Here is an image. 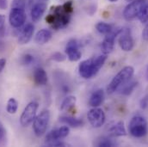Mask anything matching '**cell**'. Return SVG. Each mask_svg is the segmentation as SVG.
<instances>
[{"label":"cell","instance_id":"ab89813d","mask_svg":"<svg viewBox=\"0 0 148 147\" xmlns=\"http://www.w3.org/2000/svg\"><path fill=\"white\" fill-rule=\"evenodd\" d=\"M127 2H132V1H134V0H126Z\"/></svg>","mask_w":148,"mask_h":147},{"label":"cell","instance_id":"d590c367","mask_svg":"<svg viewBox=\"0 0 148 147\" xmlns=\"http://www.w3.org/2000/svg\"><path fill=\"white\" fill-rule=\"evenodd\" d=\"M5 65H6V59H0V73L2 72V71L5 67Z\"/></svg>","mask_w":148,"mask_h":147},{"label":"cell","instance_id":"5b68a950","mask_svg":"<svg viewBox=\"0 0 148 147\" xmlns=\"http://www.w3.org/2000/svg\"><path fill=\"white\" fill-rule=\"evenodd\" d=\"M50 121V112L43 110L38 114L33 122V130L37 137H41L47 131Z\"/></svg>","mask_w":148,"mask_h":147},{"label":"cell","instance_id":"1f68e13d","mask_svg":"<svg viewBox=\"0 0 148 147\" xmlns=\"http://www.w3.org/2000/svg\"><path fill=\"white\" fill-rule=\"evenodd\" d=\"M4 24H5V16L0 14V34L3 32Z\"/></svg>","mask_w":148,"mask_h":147},{"label":"cell","instance_id":"30bf717a","mask_svg":"<svg viewBox=\"0 0 148 147\" xmlns=\"http://www.w3.org/2000/svg\"><path fill=\"white\" fill-rule=\"evenodd\" d=\"M87 119L92 127L99 128L103 126L105 122V113L102 109H99L98 107L93 108L88 112Z\"/></svg>","mask_w":148,"mask_h":147},{"label":"cell","instance_id":"9a60e30c","mask_svg":"<svg viewBox=\"0 0 148 147\" xmlns=\"http://www.w3.org/2000/svg\"><path fill=\"white\" fill-rule=\"evenodd\" d=\"M34 32H35V27L33 24L29 23L27 24L23 30L21 31L19 37H18V43L20 45H25L28 44L30 40L32 39V37L34 36Z\"/></svg>","mask_w":148,"mask_h":147},{"label":"cell","instance_id":"d6986e66","mask_svg":"<svg viewBox=\"0 0 148 147\" xmlns=\"http://www.w3.org/2000/svg\"><path fill=\"white\" fill-rule=\"evenodd\" d=\"M51 38H52V32L49 29H43L37 32L35 37V40L39 45H44L47 43L51 40Z\"/></svg>","mask_w":148,"mask_h":147},{"label":"cell","instance_id":"83f0119b","mask_svg":"<svg viewBox=\"0 0 148 147\" xmlns=\"http://www.w3.org/2000/svg\"><path fill=\"white\" fill-rule=\"evenodd\" d=\"M66 59V57L61 53H54L52 56H51V59L56 62H63L65 61Z\"/></svg>","mask_w":148,"mask_h":147},{"label":"cell","instance_id":"52a82bcc","mask_svg":"<svg viewBox=\"0 0 148 147\" xmlns=\"http://www.w3.org/2000/svg\"><path fill=\"white\" fill-rule=\"evenodd\" d=\"M147 0H134L130 2L123 10V17L127 21H132L138 18V16Z\"/></svg>","mask_w":148,"mask_h":147},{"label":"cell","instance_id":"3957f363","mask_svg":"<svg viewBox=\"0 0 148 147\" xmlns=\"http://www.w3.org/2000/svg\"><path fill=\"white\" fill-rule=\"evenodd\" d=\"M134 69L133 66H127L123 67L111 80L107 88L108 94L114 93L118 89H120L127 82H129L132 77L134 76Z\"/></svg>","mask_w":148,"mask_h":147},{"label":"cell","instance_id":"f35d334b","mask_svg":"<svg viewBox=\"0 0 148 147\" xmlns=\"http://www.w3.org/2000/svg\"><path fill=\"white\" fill-rule=\"evenodd\" d=\"M108 1H110V2H112V3H114V2H116V1H118V0H108Z\"/></svg>","mask_w":148,"mask_h":147},{"label":"cell","instance_id":"6da1fadb","mask_svg":"<svg viewBox=\"0 0 148 147\" xmlns=\"http://www.w3.org/2000/svg\"><path fill=\"white\" fill-rule=\"evenodd\" d=\"M73 11V1H68L63 5L52 7L50 13L46 17V22L53 29H63L69 24Z\"/></svg>","mask_w":148,"mask_h":147},{"label":"cell","instance_id":"e0dca14e","mask_svg":"<svg viewBox=\"0 0 148 147\" xmlns=\"http://www.w3.org/2000/svg\"><path fill=\"white\" fill-rule=\"evenodd\" d=\"M33 78H34L35 83L39 85V86L46 85L47 81H48L47 74L46 72V71L41 67H37L36 69L34 71Z\"/></svg>","mask_w":148,"mask_h":147},{"label":"cell","instance_id":"cb8c5ba5","mask_svg":"<svg viewBox=\"0 0 148 147\" xmlns=\"http://www.w3.org/2000/svg\"><path fill=\"white\" fill-rule=\"evenodd\" d=\"M96 29L97 30L98 33L106 36V35L110 34L114 29L111 24H109L107 23H103V22H100V23H97Z\"/></svg>","mask_w":148,"mask_h":147},{"label":"cell","instance_id":"ac0fdd59","mask_svg":"<svg viewBox=\"0 0 148 147\" xmlns=\"http://www.w3.org/2000/svg\"><path fill=\"white\" fill-rule=\"evenodd\" d=\"M103 100H104V91L101 89L97 90L90 96L89 105L92 108L99 107L103 103Z\"/></svg>","mask_w":148,"mask_h":147},{"label":"cell","instance_id":"4dcf8cb0","mask_svg":"<svg viewBox=\"0 0 148 147\" xmlns=\"http://www.w3.org/2000/svg\"><path fill=\"white\" fill-rule=\"evenodd\" d=\"M46 146H55V147H59V146H69L68 144L61 141V140H56V141H53L51 143H48L47 144Z\"/></svg>","mask_w":148,"mask_h":147},{"label":"cell","instance_id":"f1b7e54d","mask_svg":"<svg viewBox=\"0 0 148 147\" xmlns=\"http://www.w3.org/2000/svg\"><path fill=\"white\" fill-rule=\"evenodd\" d=\"M6 139V130L3 124L0 122V146H3L5 144Z\"/></svg>","mask_w":148,"mask_h":147},{"label":"cell","instance_id":"d4e9b609","mask_svg":"<svg viewBox=\"0 0 148 147\" xmlns=\"http://www.w3.org/2000/svg\"><path fill=\"white\" fill-rule=\"evenodd\" d=\"M18 109V102L15 98H10L7 103L6 110L10 114H15Z\"/></svg>","mask_w":148,"mask_h":147},{"label":"cell","instance_id":"484cf974","mask_svg":"<svg viewBox=\"0 0 148 147\" xmlns=\"http://www.w3.org/2000/svg\"><path fill=\"white\" fill-rule=\"evenodd\" d=\"M138 19L140 20L141 23H147L148 22V0H147L146 3H144L138 16Z\"/></svg>","mask_w":148,"mask_h":147},{"label":"cell","instance_id":"4316f807","mask_svg":"<svg viewBox=\"0 0 148 147\" xmlns=\"http://www.w3.org/2000/svg\"><path fill=\"white\" fill-rule=\"evenodd\" d=\"M26 6V0H13L11 3V8L24 9Z\"/></svg>","mask_w":148,"mask_h":147},{"label":"cell","instance_id":"44dd1931","mask_svg":"<svg viewBox=\"0 0 148 147\" xmlns=\"http://www.w3.org/2000/svg\"><path fill=\"white\" fill-rule=\"evenodd\" d=\"M76 102H77V99L73 96H69L66 97L60 105V110L68 111L72 109L73 108L75 107Z\"/></svg>","mask_w":148,"mask_h":147},{"label":"cell","instance_id":"8fae6325","mask_svg":"<svg viewBox=\"0 0 148 147\" xmlns=\"http://www.w3.org/2000/svg\"><path fill=\"white\" fill-rule=\"evenodd\" d=\"M120 30H121L120 28L114 29L110 34H108V35L105 36V38L103 39V40L102 42V45H101L102 52L104 54H107L108 55L109 53H110L111 52L114 50V42H115L116 38L118 37V35L120 33Z\"/></svg>","mask_w":148,"mask_h":147},{"label":"cell","instance_id":"5bb4252c","mask_svg":"<svg viewBox=\"0 0 148 147\" xmlns=\"http://www.w3.org/2000/svg\"><path fill=\"white\" fill-rule=\"evenodd\" d=\"M108 133L112 137H122L127 135V131L123 121L112 122L108 126Z\"/></svg>","mask_w":148,"mask_h":147},{"label":"cell","instance_id":"4fadbf2b","mask_svg":"<svg viewBox=\"0 0 148 147\" xmlns=\"http://www.w3.org/2000/svg\"><path fill=\"white\" fill-rule=\"evenodd\" d=\"M70 133V128L67 126H63L59 128H56L54 130H52L49 132L46 136V145L48 143H51L53 141L60 140L62 139L66 138Z\"/></svg>","mask_w":148,"mask_h":147},{"label":"cell","instance_id":"74e56055","mask_svg":"<svg viewBox=\"0 0 148 147\" xmlns=\"http://www.w3.org/2000/svg\"><path fill=\"white\" fill-rule=\"evenodd\" d=\"M146 77H147V79L148 80V66L147 68V71H146Z\"/></svg>","mask_w":148,"mask_h":147},{"label":"cell","instance_id":"2e32d148","mask_svg":"<svg viewBox=\"0 0 148 147\" xmlns=\"http://www.w3.org/2000/svg\"><path fill=\"white\" fill-rule=\"evenodd\" d=\"M47 10V4L43 2H38L35 3L31 9L30 11V16L31 19L34 23H37L38 21L40 20L42 16L44 15L45 11Z\"/></svg>","mask_w":148,"mask_h":147},{"label":"cell","instance_id":"277c9868","mask_svg":"<svg viewBox=\"0 0 148 147\" xmlns=\"http://www.w3.org/2000/svg\"><path fill=\"white\" fill-rule=\"evenodd\" d=\"M128 130L130 134L134 138H143L148 133V122L147 120L140 115L134 116L131 119Z\"/></svg>","mask_w":148,"mask_h":147},{"label":"cell","instance_id":"836d02e7","mask_svg":"<svg viewBox=\"0 0 148 147\" xmlns=\"http://www.w3.org/2000/svg\"><path fill=\"white\" fill-rule=\"evenodd\" d=\"M142 37L145 40L148 41V23L146 25L145 29H143V32H142Z\"/></svg>","mask_w":148,"mask_h":147},{"label":"cell","instance_id":"603a6c76","mask_svg":"<svg viewBox=\"0 0 148 147\" xmlns=\"http://www.w3.org/2000/svg\"><path fill=\"white\" fill-rule=\"evenodd\" d=\"M138 82L137 81H132V82H127L126 84H124L121 90V94L124 96H129L134 89L137 87Z\"/></svg>","mask_w":148,"mask_h":147},{"label":"cell","instance_id":"f546056e","mask_svg":"<svg viewBox=\"0 0 148 147\" xmlns=\"http://www.w3.org/2000/svg\"><path fill=\"white\" fill-rule=\"evenodd\" d=\"M34 59H35V58H34L33 55H31V54H29V53H27V54H25V55L23 57V59H22V63H23V65L28 66V65L32 64V62H34Z\"/></svg>","mask_w":148,"mask_h":147},{"label":"cell","instance_id":"7402d4cb","mask_svg":"<svg viewBox=\"0 0 148 147\" xmlns=\"http://www.w3.org/2000/svg\"><path fill=\"white\" fill-rule=\"evenodd\" d=\"M95 145L99 147H112L115 146L116 143L110 137L103 136V137H100L99 139H97V140L95 142Z\"/></svg>","mask_w":148,"mask_h":147},{"label":"cell","instance_id":"8992f818","mask_svg":"<svg viewBox=\"0 0 148 147\" xmlns=\"http://www.w3.org/2000/svg\"><path fill=\"white\" fill-rule=\"evenodd\" d=\"M38 108L39 105L36 102H31L25 107L20 117V123L23 127H27L34 122Z\"/></svg>","mask_w":148,"mask_h":147},{"label":"cell","instance_id":"e575fe53","mask_svg":"<svg viewBox=\"0 0 148 147\" xmlns=\"http://www.w3.org/2000/svg\"><path fill=\"white\" fill-rule=\"evenodd\" d=\"M8 7L7 0H0V10H6Z\"/></svg>","mask_w":148,"mask_h":147},{"label":"cell","instance_id":"9c48e42d","mask_svg":"<svg viewBox=\"0 0 148 147\" xmlns=\"http://www.w3.org/2000/svg\"><path fill=\"white\" fill-rule=\"evenodd\" d=\"M27 16L24 9H19V8H11L10 11V16H9V22L10 24L15 28L18 29L22 27L25 21H26Z\"/></svg>","mask_w":148,"mask_h":147},{"label":"cell","instance_id":"ba28073f","mask_svg":"<svg viewBox=\"0 0 148 147\" xmlns=\"http://www.w3.org/2000/svg\"><path fill=\"white\" fill-rule=\"evenodd\" d=\"M119 46L124 52H130L134 46V40L132 36L131 29L128 28H121L118 35Z\"/></svg>","mask_w":148,"mask_h":147},{"label":"cell","instance_id":"7a4b0ae2","mask_svg":"<svg viewBox=\"0 0 148 147\" xmlns=\"http://www.w3.org/2000/svg\"><path fill=\"white\" fill-rule=\"evenodd\" d=\"M107 58V54L103 53L82 61L78 66V73L84 79L92 78L103 66Z\"/></svg>","mask_w":148,"mask_h":147},{"label":"cell","instance_id":"d6a6232c","mask_svg":"<svg viewBox=\"0 0 148 147\" xmlns=\"http://www.w3.org/2000/svg\"><path fill=\"white\" fill-rule=\"evenodd\" d=\"M148 107V96H145L140 101V108L145 109Z\"/></svg>","mask_w":148,"mask_h":147},{"label":"cell","instance_id":"ffe728a7","mask_svg":"<svg viewBox=\"0 0 148 147\" xmlns=\"http://www.w3.org/2000/svg\"><path fill=\"white\" fill-rule=\"evenodd\" d=\"M60 121L71 126V127H73V128L80 127L84 125L83 120L72 117V116H61L60 118Z\"/></svg>","mask_w":148,"mask_h":147},{"label":"cell","instance_id":"7c38bea8","mask_svg":"<svg viewBox=\"0 0 148 147\" xmlns=\"http://www.w3.org/2000/svg\"><path fill=\"white\" fill-rule=\"evenodd\" d=\"M79 42L75 39H72L67 42L66 46V53L70 61L76 62L81 59L82 53L79 50Z\"/></svg>","mask_w":148,"mask_h":147},{"label":"cell","instance_id":"8d00e7d4","mask_svg":"<svg viewBox=\"0 0 148 147\" xmlns=\"http://www.w3.org/2000/svg\"><path fill=\"white\" fill-rule=\"evenodd\" d=\"M4 49V42L0 40V51H3Z\"/></svg>","mask_w":148,"mask_h":147}]
</instances>
